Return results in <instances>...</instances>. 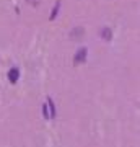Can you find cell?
<instances>
[{
	"label": "cell",
	"instance_id": "1",
	"mask_svg": "<svg viewBox=\"0 0 140 147\" xmlns=\"http://www.w3.org/2000/svg\"><path fill=\"white\" fill-rule=\"evenodd\" d=\"M18 77H20V72H18V69H16V67L10 69V72H8V80H10L11 84H16Z\"/></svg>",
	"mask_w": 140,
	"mask_h": 147
},
{
	"label": "cell",
	"instance_id": "2",
	"mask_svg": "<svg viewBox=\"0 0 140 147\" xmlns=\"http://www.w3.org/2000/svg\"><path fill=\"white\" fill-rule=\"evenodd\" d=\"M83 34H85V30H83V28H75V30L70 33V39H82Z\"/></svg>",
	"mask_w": 140,
	"mask_h": 147
},
{
	"label": "cell",
	"instance_id": "3",
	"mask_svg": "<svg viewBox=\"0 0 140 147\" xmlns=\"http://www.w3.org/2000/svg\"><path fill=\"white\" fill-rule=\"evenodd\" d=\"M85 57H86V49L83 47V49H80L77 54H75V64H80L85 61Z\"/></svg>",
	"mask_w": 140,
	"mask_h": 147
},
{
	"label": "cell",
	"instance_id": "4",
	"mask_svg": "<svg viewBox=\"0 0 140 147\" xmlns=\"http://www.w3.org/2000/svg\"><path fill=\"white\" fill-rule=\"evenodd\" d=\"M103 38H104V39H111V38H113V34H111V30L104 28V30H103Z\"/></svg>",
	"mask_w": 140,
	"mask_h": 147
},
{
	"label": "cell",
	"instance_id": "5",
	"mask_svg": "<svg viewBox=\"0 0 140 147\" xmlns=\"http://www.w3.org/2000/svg\"><path fill=\"white\" fill-rule=\"evenodd\" d=\"M59 5H60V2H57V5H56V8H54V10H52L51 20H54V18H56V15H57V11H59Z\"/></svg>",
	"mask_w": 140,
	"mask_h": 147
},
{
	"label": "cell",
	"instance_id": "6",
	"mask_svg": "<svg viewBox=\"0 0 140 147\" xmlns=\"http://www.w3.org/2000/svg\"><path fill=\"white\" fill-rule=\"evenodd\" d=\"M28 2H29L33 7H38V5H39V0H28Z\"/></svg>",
	"mask_w": 140,
	"mask_h": 147
}]
</instances>
